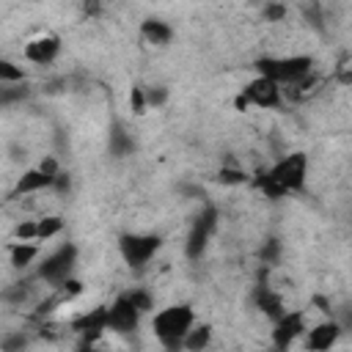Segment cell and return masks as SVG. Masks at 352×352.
I'll return each mask as SVG.
<instances>
[{
  "mask_svg": "<svg viewBox=\"0 0 352 352\" xmlns=\"http://www.w3.org/2000/svg\"><path fill=\"white\" fill-rule=\"evenodd\" d=\"M253 305H256L270 322H275L278 316L286 314V302H283V297H280L275 289H270L264 280H258L256 289H253Z\"/></svg>",
  "mask_w": 352,
  "mask_h": 352,
  "instance_id": "5bb4252c",
  "label": "cell"
},
{
  "mask_svg": "<svg viewBox=\"0 0 352 352\" xmlns=\"http://www.w3.org/2000/svg\"><path fill=\"white\" fill-rule=\"evenodd\" d=\"M305 330H308V324H305V311H302V308H297V311H289V308H286V314L272 322V344H275L278 349H289L297 338L305 336Z\"/></svg>",
  "mask_w": 352,
  "mask_h": 352,
  "instance_id": "9c48e42d",
  "label": "cell"
},
{
  "mask_svg": "<svg viewBox=\"0 0 352 352\" xmlns=\"http://www.w3.org/2000/svg\"><path fill=\"white\" fill-rule=\"evenodd\" d=\"M38 258V245L36 242H25V239H14L8 245V261L14 270H28L33 261Z\"/></svg>",
  "mask_w": 352,
  "mask_h": 352,
  "instance_id": "2e32d148",
  "label": "cell"
},
{
  "mask_svg": "<svg viewBox=\"0 0 352 352\" xmlns=\"http://www.w3.org/2000/svg\"><path fill=\"white\" fill-rule=\"evenodd\" d=\"M25 346H28V338H25L22 333L6 336V338L0 341V349H3V352H16V349H25Z\"/></svg>",
  "mask_w": 352,
  "mask_h": 352,
  "instance_id": "f1b7e54d",
  "label": "cell"
},
{
  "mask_svg": "<svg viewBox=\"0 0 352 352\" xmlns=\"http://www.w3.org/2000/svg\"><path fill=\"white\" fill-rule=\"evenodd\" d=\"M267 173L292 195V192H300L308 182V154L305 151H289L283 154L280 160H275Z\"/></svg>",
  "mask_w": 352,
  "mask_h": 352,
  "instance_id": "5b68a950",
  "label": "cell"
},
{
  "mask_svg": "<svg viewBox=\"0 0 352 352\" xmlns=\"http://www.w3.org/2000/svg\"><path fill=\"white\" fill-rule=\"evenodd\" d=\"M60 47H63V44H60V36L44 33V36H36V38H30V41L25 44L22 58H25L28 63H33V66H50V63L58 60Z\"/></svg>",
  "mask_w": 352,
  "mask_h": 352,
  "instance_id": "30bf717a",
  "label": "cell"
},
{
  "mask_svg": "<svg viewBox=\"0 0 352 352\" xmlns=\"http://www.w3.org/2000/svg\"><path fill=\"white\" fill-rule=\"evenodd\" d=\"M72 330L82 336L85 344H94L102 333H107V305H94L72 322Z\"/></svg>",
  "mask_w": 352,
  "mask_h": 352,
  "instance_id": "7c38bea8",
  "label": "cell"
},
{
  "mask_svg": "<svg viewBox=\"0 0 352 352\" xmlns=\"http://www.w3.org/2000/svg\"><path fill=\"white\" fill-rule=\"evenodd\" d=\"M72 190V176L66 173V170H60L58 176H55V184H52V192H58V195H66Z\"/></svg>",
  "mask_w": 352,
  "mask_h": 352,
  "instance_id": "4dcf8cb0",
  "label": "cell"
},
{
  "mask_svg": "<svg viewBox=\"0 0 352 352\" xmlns=\"http://www.w3.org/2000/svg\"><path fill=\"white\" fill-rule=\"evenodd\" d=\"M74 270H77V245L74 242H60L55 250H50L41 258V264L36 267V278L55 292L69 278H74Z\"/></svg>",
  "mask_w": 352,
  "mask_h": 352,
  "instance_id": "3957f363",
  "label": "cell"
},
{
  "mask_svg": "<svg viewBox=\"0 0 352 352\" xmlns=\"http://www.w3.org/2000/svg\"><path fill=\"white\" fill-rule=\"evenodd\" d=\"M195 311L190 302H173V305H165L160 311H154L151 316V330H154V338L165 346V349H182L184 346V338L187 333L192 330L195 324Z\"/></svg>",
  "mask_w": 352,
  "mask_h": 352,
  "instance_id": "6da1fadb",
  "label": "cell"
},
{
  "mask_svg": "<svg viewBox=\"0 0 352 352\" xmlns=\"http://www.w3.org/2000/svg\"><path fill=\"white\" fill-rule=\"evenodd\" d=\"M256 74L272 77L275 82L294 88L314 72V58L311 55H264L256 58Z\"/></svg>",
  "mask_w": 352,
  "mask_h": 352,
  "instance_id": "7a4b0ae2",
  "label": "cell"
},
{
  "mask_svg": "<svg viewBox=\"0 0 352 352\" xmlns=\"http://www.w3.org/2000/svg\"><path fill=\"white\" fill-rule=\"evenodd\" d=\"M162 248V236L160 234H148V231H124L118 236V253L124 258V264L129 270H143Z\"/></svg>",
  "mask_w": 352,
  "mask_h": 352,
  "instance_id": "277c9868",
  "label": "cell"
},
{
  "mask_svg": "<svg viewBox=\"0 0 352 352\" xmlns=\"http://www.w3.org/2000/svg\"><path fill=\"white\" fill-rule=\"evenodd\" d=\"M38 168H41V170H47L50 176H58V173L63 170V168H60V162H58V157H52V154H44V157H41V162H38Z\"/></svg>",
  "mask_w": 352,
  "mask_h": 352,
  "instance_id": "f546056e",
  "label": "cell"
},
{
  "mask_svg": "<svg viewBox=\"0 0 352 352\" xmlns=\"http://www.w3.org/2000/svg\"><path fill=\"white\" fill-rule=\"evenodd\" d=\"M107 148H110L113 157H129L135 151V138L116 121L110 126V135H107Z\"/></svg>",
  "mask_w": 352,
  "mask_h": 352,
  "instance_id": "e0dca14e",
  "label": "cell"
},
{
  "mask_svg": "<svg viewBox=\"0 0 352 352\" xmlns=\"http://www.w3.org/2000/svg\"><path fill=\"white\" fill-rule=\"evenodd\" d=\"M146 88V102H148V110H160L168 104V88L165 85H143Z\"/></svg>",
  "mask_w": 352,
  "mask_h": 352,
  "instance_id": "603a6c76",
  "label": "cell"
},
{
  "mask_svg": "<svg viewBox=\"0 0 352 352\" xmlns=\"http://www.w3.org/2000/svg\"><path fill=\"white\" fill-rule=\"evenodd\" d=\"M217 209L212 206V204H206L201 212H198V217L192 220V226H190V234H187V242H184V256L190 258V261H198L204 253H206V248H209V239H212V234L217 231Z\"/></svg>",
  "mask_w": 352,
  "mask_h": 352,
  "instance_id": "8992f818",
  "label": "cell"
},
{
  "mask_svg": "<svg viewBox=\"0 0 352 352\" xmlns=\"http://www.w3.org/2000/svg\"><path fill=\"white\" fill-rule=\"evenodd\" d=\"M280 253H283L280 239L270 236V239H264V242H261V248H258V261H261V264H267V267H275V264L280 261Z\"/></svg>",
  "mask_w": 352,
  "mask_h": 352,
  "instance_id": "44dd1931",
  "label": "cell"
},
{
  "mask_svg": "<svg viewBox=\"0 0 352 352\" xmlns=\"http://www.w3.org/2000/svg\"><path fill=\"white\" fill-rule=\"evenodd\" d=\"M140 36L146 44L151 47H168L170 38H173V28L165 22V19H157V16H146L140 22Z\"/></svg>",
  "mask_w": 352,
  "mask_h": 352,
  "instance_id": "9a60e30c",
  "label": "cell"
},
{
  "mask_svg": "<svg viewBox=\"0 0 352 352\" xmlns=\"http://www.w3.org/2000/svg\"><path fill=\"white\" fill-rule=\"evenodd\" d=\"M126 294H129V300L135 302V308H138L140 314L154 311V297H151V292H146V289H129Z\"/></svg>",
  "mask_w": 352,
  "mask_h": 352,
  "instance_id": "d4e9b609",
  "label": "cell"
},
{
  "mask_svg": "<svg viewBox=\"0 0 352 352\" xmlns=\"http://www.w3.org/2000/svg\"><path fill=\"white\" fill-rule=\"evenodd\" d=\"M25 96H28V88H25L22 82L3 85V88H0V104H3V107H8V104L16 102V99H25Z\"/></svg>",
  "mask_w": 352,
  "mask_h": 352,
  "instance_id": "484cf974",
  "label": "cell"
},
{
  "mask_svg": "<svg viewBox=\"0 0 352 352\" xmlns=\"http://www.w3.org/2000/svg\"><path fill=\"white\" fill-rule=\"evenodd\" d=\"M102 11H104L102 0H82V14H85L88 19H99Z\"/></svg>",
  "mask_w": 352,
  "mask_h": 352,
  "instance_id": "1f68e13d",
  "label": "cell"
},
{
  "mask_svg": "<svg viewBox=\"0 0 352 352\" xmlns=\"http://www.w3.org/2000/svg\"><path fill=\"white\" fill-rule=\"evenodd\" d=\"M25 82V69L16 66L14 60H0V85H14Z\"/></svg>",
  "mask_w": 352,
  "mask_h": 352,
  "instance_id": "7402d4cb",
  "label": "cell"
},
{
  "mask_svg": "<svg viewBox=\"0 0 352 352\" xmlns=\"http://www.w3.org/2000/svg\"><path fill=\"white\" fill-rule=\"evenodd\" d=\"M63 228H66V220L60 214H44V217H38V242L55 239Z\"/></svg>",
  "mask_w": 352,
  "mask_h": 352,
  "instance_id": "ffe728a7",
  "label": "cell"
},
{
  "mask_svg": "<svg viewBox=\"0 0 352 352\" xmlns=\"http://www.w3.org/2000/svg\"><path fill=\"white\" fill-rule=\"evenodd\" d=\"M341 333H344L341 322H338L336 316H324L322 322H316L314 327H308L302 338H305V346H308V349L322 352V349H330L333 344H338Z\"/></svg>",
  "mask_w": 352,
  "mask_h": 352,
  "instance_id": "8fae6325",
  "label": "cell"
},
{
  "mask_svg": "<svg viewBox=\"0 0 352 352\" xmlns=\"http://www.w3.org/2000/svg\"><path fill=\"white\" fill-rule=\"evenodd\" d=\"M264 19H267V22H280V19H286V3L270 0V3L264 6Z\"/></svg>",
  "mask_w": 352,
  "mask_h": 352,
  "instance_id": "83f0119b",
  "label": "cell"
},
{
  "mask_svg": "<svg viewBox=\"0 0 352 352\" xmlns=\"http://www.w3.org/2000/svg\"><path fill=\"white\" fill-rule=\"evenodd\" d=\"M140 311L135 308V302L129 300L126 292H121L110 305H107V330L110 333H118V336H126V333H135L138 324H140Z\"/></svg>",
  "mask_w": 352,
  "mask_h": 352,
  "instance_id": "ba28073f",
  "label": "cell"
},
{
  "mask_svg": "<svg viewBox=\"0 0 352 352\" xmlns=\"http://www.w3.org/2000/svg\"><path fill=\"white\" fill-rule=\"evenodd\" d=\"M250 179L253 176L239 165H220V170H217V182L226 187H242V184H250Z\"/></svg>",
  "mask_w": 352,
  "mask_h": 352,
  "instance_id": "d6986e66",
  "label": "cell"
},
{
  "mask_svg": "<svg viewBox=\"0 0 352 352\" xmlns=\"http://www.w3.org/2000/svg\"><path fill=\"white\" fill-rule=\"evenodd\" d=\"M14 239H25V242H38V220H22L14 228Z\"/></svg>",
  "mask_w": 352,
  "mask_h": 352,
  "instance_id": "cb8c5ba5",
  "label": "cell"
},
{
  "mask_svg": "<svg viewBox=\"0 0 352 352\" xmlns=\"http://www.w3.org/2000/svg\"><path fill=\"white\" fill-rule=\"evenodd\" d=\"M242 96L248 99L250 107H261V110H275L283 104V85L275 82L272 77H264V74H256L245 88H242Z\"/></svg>",
  "mask_w": 352,
  "mask_h": 352,
  "instance_id": "52a82bcc",
  "label": "cell"
},
{
  "mask_svg": "<svg viewBox=\"0 0 352 352\" xmlns=\"http://www.w3.org/2000/svg\"><path fill=\"white\" fill-rule=\"evenodd\" d=\"M338 80H341L344 85H352V72H341V74H338Z\"/></svg>",
  "mask_w": 352,
  "mask_h": 352,
  "instance_id": "d6a6232c",
  "label": "cell"
},
{
  "mask_svg": "<svg viewBox=\"0 0 352 352\" xmlns=\"http://www.w3.org/2000/svg\"><path fill=\"white\" fill-rule=\"evenodd\" d=\"M129 107H132L138 116H143V113L148 110V102H146V88H143V85H135V88H132V94H129Z\"/></svg>",
  "mask_w": 352,
  "mask_h": 352,
  "instance_id": "4316f807",
  "label": "cell"
},
{
  "mask_svg": "<svg viewBox=\"0 0 352 352\" xmlns=\"http://www.w3.org/2000/svg\"><path fill=\"white\" fill-rule=\"evenodd\" d=\"M52 184H55V176H50L47 170H41V168L36 165V168L22 170V176L16 179L14 190L8 192V198H11V201H16V198H22V195H36V192L52 190Z\"/></svg>",
  "mask_w": 352,
  "mask_h": 352,
  "instance_id": "4fadbf2b",
  "label": "cell"
},
{
  "mask_svg": "<svg viewBox=\"0 0 352 352\" xmlns=\"http://www.w3.org/2000/svg\"><path fill=\"white\" fill-rule=\"evenodd\" d=\"M209 344H212V324H206V322H195L192 330L187 333L182 349H187V352H201V349H206Z\"/></svg>",
  "mask_w": 352,
  "mask_h": 352,
  "instance_id": "ac0fdd59",
  "label": "cell"
}]
</instances>
